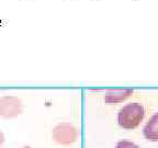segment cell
Here are the masks:
<instances>
[{
    "label": "cell",
    "mask_w": 158,
    "mask_h": 148,
    "mask_svg": "<svg viewBox=\"0 0 158 148\" xmlns=\"http://www.w3.org/2000/svg\"><path fill=\"white\" fill-rule=\"evenodd\" d=\"M145 116V108L138 102H131L120 109L118 113V124L123 130H134Z\"/></svg>",
    "instance_id": "cell-1"
},
{
    "label": "cell",
    "mask_w": 158,
    "mask_h": 148,
    "mask_svg": "<svg viewBox=\"0 0 158 148\" xmlns=\"http://www.w3.org/2000/svg\"><path fill=\"white\" fill-rule=\"evenodd\" d=\"M77 138H78V130L70 123H59L52 130V139L58 145H71L76 142Z\"/></svg>",
    "instance_id": "cell-2"
},
{
    "label": "cell",
    "mask_w": 158,
    "mask_h": 148,
    "mask_svg": "<svg viewBox=\"0 0 158 148\" xmlns=\"http://www.w3.org/2000/svg\"><path fill=\"white\" fill-rule=\"evenodd\" d=\"M23 113L21 99L14 96H3L0 98V116L6 120L16 119Z\"/></svg>",
    "instance_id": "cell-3"
},
{
    "label": "cell",
    "mask_w": 158,
    "mask_h": 148,
    "mask_svg": "<svg viewBox=\"0 0 158 148\" xmlns=\"http://www.w3.org/2000/svg\"><path fill=\"white\" fill-rule=\"evenodd\" d=\"M134 91L132 89H123V90H109L105 92L103 100L107 104H116L121 103L129 99Z\"/></svg>",
    "instance_id": "cell-4"
},
{
    "label": "cell",
    "mask_w": 158,
    "mask_h": 148,
    "mask_svg": "<svg viewBox=\"0 0 158 148\" xmlns=\"http://www.w3.org/2000/svg\"><path fill=\"white\" fill-rule=\"evenodd\" d=\"M143 135L148 142H158V112L147 121L143 127Z\"/></svg>",
    "instance_id": "cell-5"
},
{
    "label": "cell",
    "mask_w": 158,
    "mask_h": 148,
    "mask_svg": "<svg viewBox=\"0 0 158 148\" xmlns=\"http://www.w3.org/2000/svg\"><path fill=\"white\" fill-rule=\"evenodd\" d=\"M115 148H141L138 145L129 139H121L115 144Z\"/></svg>",
    "instance_id": "cell-6"
},
{
    "label": "cell",
    "mask_w": 158,
    "mask_h": 148,
    "mask_svg": "<svg viewBox=\"0 0 158 148\" xmlns=\"http://www.w3.org/2000/svg\"><path fill=\"white\" fill-rule=\"evenodd\" d=\"M6 142V136H5V133L2 132V131L0 130V147L5 144Z\"/></svg>",
    "instance_id": "cell-7"
},
{
    "label": "cell",
    "mask_w": 158,
    "mask_h": 148,
    "mask_svg": "<svg viewBox=\"0 0 158 148\" xmlns=\"http://www.w3.org/2000/svg\"><path fill=\"white\" fill-rule=\"evenodd\" d=\"M0 25H1V23H0Z\"/></svg>",
    "instance_id": "cell-8"
}]
</instances>
